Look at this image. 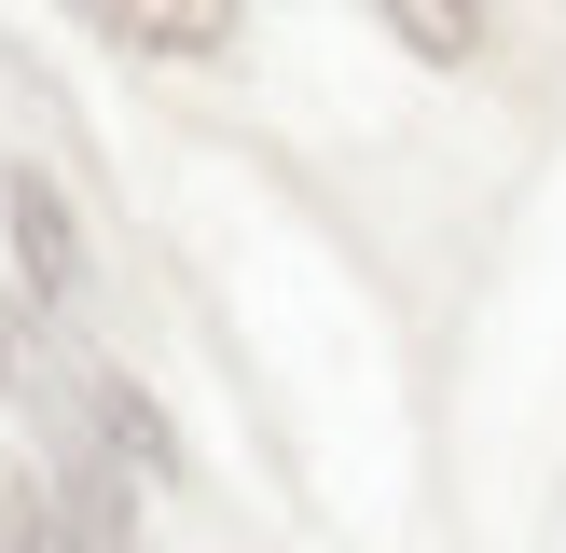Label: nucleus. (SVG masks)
<instances>
[{"instance_id": "f03ea898", "label": "nucleus", "mask_w": 566, "mask_h": 553, "mask_svg": "<svg viewBox=\"0 0 566 553\" xmlns=\"http://www.w3.org/2000/svg\"><path fill=\"white\" fill-rule=\"evenodd\" d=\"M0 208H14V263H28V291H70V276H83V236H70V194H55L42 166H14V194H0Z\"/></svg>"}, {"instance_id": "f257e3e1", "label": "nucleus", "mask_w": 566, "mask_h": 553, "mask_svg": "<svg viewBox=\"0 0 566 553\" xmlns=\"http://www.w3.org/2000/svg\"><path fill=\"white\" fill-rule=\"evenodd\" d=\"M83 28H111V42L138 55H221L235 42V0H70Z\"/></svg>"}, {"instance_id": "20e7f679", "label": "nucleus", "mask_w": 566, "mask_h": 553, "mask_svg": "<svg viewBox=\"0 0 566 553\" xmlns=\"http://www.w3.org/2000/svg\"><path fill=\"white\" fill-rule=\"evenodd\" d=\"M387 28H401L415 55H442V70H457V55H484V14H470V0H374Z\"/></svg>"}, {"instance_id": "7ed1b4c3", "label": "nucleus", "mask_w": 566, "mask_h": 553, "mask_svg": "<svg viewBox=\"0 0 566 553\" xmlns=\"http://www.w3.org/2000/svg\"><path fill=\"white\" fill-rule=\"evenodd\" d=\"M0 553H97V525L70 512V484L14 470V484H0Z\"/></svg>"}]
</instances>
